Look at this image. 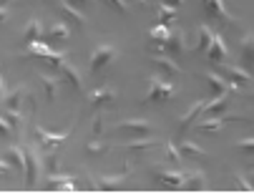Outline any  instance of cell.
<instances>
[{
    "instance_id": "1",
    "label": "cell",
    "mask_w": 254,
    "mask_h": 194,
    "mask_svg": "<svg viewBox=\"0 0 254 194\" xmlns=\"http://www.w3.org/2000/svg\"><path fill=\"white\" fill-rule=\"evenodd\" d=\"M176 96V86L161 76H151L149 79V94H146V103H166Z\"/></svg>"
},
{
    "instance_id": "2",
    "label": "cell",
    "mask_w": 254,
    "mask_h": 194,
    "mask_svg": "<svg viewBox=\"0 0 254 194\" xmlns=\"http://www.w3.org/2000/svg\"><path fill=\"white\" fill-rule=\"evenodd\" d=\"M116 56H119V48L114 43H98L91 56V73H98L101 68H106Z\"/></svg>"
},
{
    "instance_id": "3",
    "label": "cell",
    "mask_w": 254,
    "mask_h": 194,
    "mask_svg": "<svg viewBox=\"0 0 254 194\" xmlns=\"http://www.w3.org/2000/svg\"><path fill=\"white\" fill-rule=\"evenodd\" d=\"M201 3V8H204V13L209 15V18H214V20H219V23H234V15L227 10V5H224V0H199Z\"/></svg>"
},
{
    "instance_id": "4",
    "label": "cell",
    "mask_w": 254,
    "mask_h": 194,
    "mask_svg": "<svg viewBox=\"0 0 254 194\" xmlns=\"http://www.w3.org/2000/svg\"><path fill=\"white\" fill-rule=\"evenodd\" d=\"M43 167V159H41V151L35 149H25V184L28 187H35L38 182V172Z\"/></svg>"
},
{
    "instance_id": "5",
    "label": "cell",
    "mask_w": 254,
    "mask_h": 194,
    "mask_svg": "<svg viewBox=\"0 0 254 194\" xmlns=\"http://www.w3.org/2000/svg\"><path fill=\"white\" fill-rule=\"evenodd\" d=\"M154 177L166 189H184V179H187V174H181L179 169H156Z\"/></svg>"
},
{
    "instance_id": "6",
    "label": "cell",
    "mask_w": 254,
    "mask_h": 194,
    "mask_svg": "<svg viewBox=\"0 0 254 194\" xmlns=\"http://www.w3.org/2000/svg\"><path fill=\"white\" fill-rule=\"evenodd\" d=\"M206 103H209V101L199 98V101H194V103L189 106V111L179 119V136H184V134H187V129H189V126H194V121L199 119V113H201V111H206Z\"/></svg>"
},
{
    "instance_id": "7",
    "label": "cell",
    "mask_w": 254,
    "mask_h": 194,
    "mask_svg": "<svg viewBox=\"0 0 254 194\" xmlns=\"http://www.w3.org/2000/svg\"><path fill=\"white\" fill-rule=\"evenodd\" d=\"M68 134H70V129H65L63 134H51L43 126H35V136H38V146L41 149H56L58 144H63L68 139Z\"/></svg>"
},
{
    "instance_id": "8",
    "label": "cell",
    "mask_w": 254,
    "mask_h": 194,
    "mask_svg": "<svg viewBox=\"0 0 254 194\" xmlns=\"http://www.w3.org/2000/svg\"><path fill=\"white\" fill-rule=\"evenodd\" d=\"M121 129L124 131H128V134H133L136 139H146V136H151V121H146V119H126L124 124H121Z\"/></svg>"
},
{
    "instance_id": "9",
    "label": "cell",
    "mask_w": 254,
    "mask_h": 194,
    "mask_svg": "<svg viewBox=\"0 0 254 194\" xmlns=\"http://www.w3.org/2000/svg\"><path fill=\"white\" fill-rule=\"evenodd\" d=\"M206 56H209V61H211V63H224V61H227L229 48H227V41H224V38H222L219 33H214V41H211V46H209Z\"/></svg>"
},
{
    "instance_id": "10",
    "label": "cell",
    "mask_w": 254,
    "mask_h": 194,
    "mask_svg": "<svg viewBox=\"0 0 254 194\" xmlns=\"http://www.w3.org/2000/svg\"><path fill=\"white\" fill-rule=\"evenodd\" d=\"M204 79H206V84H209V89H211V94H214V96H222V94H227V91H239V86H237V84L224 81L219 73H211V71H209V73L204 76Z\"/></svg>"
},
{
    "instance_id": "11",
    "label": "cell",
    "mask_w": 254,
    "mask_h": 194,
    "mask_svg": "<svg viewBox=\"0 0 254 194\" xmlns=\"http://www.w3.org/2000/svg\"><path fill=\"white\" fill-rule=\"evenodd\" d=\"M68 38H70V30H68L65 20H56L53 25L46 28V41H51V43H65Z\"/></svg>"
},
{
    "instance_id": "12",
    "label": "cell",
    "mask_w": 254,
    "mask_h": 194,
    "mask_svg": "<svg viewBox=\"0 0 254 194\" xmlns=\"http://www.w3.org/2000/svg\"><path fill=\"white\" fill-rule=\"evenodd\" d=\"M43 23H41V18H30L28 20V25H25V30H23V43H35V41H43Z\"/></svg>"
},
{
    "instance_id": "13",
    "label": "cell",
    "mask_w": 254,
    "mask_h": 194,
    "mask_svg": "<svg viewBox=\"0 0 254 194\" xmlns=\"http://www.w3.org/2000/svg\"><path fill=\"white\" fill-rule=\"evenodd\" d=\"M114 101H116V91L108 89V86H98V89L91 94V106H96V108L111 106Z\"/></svg>"
},
{
    "instance_id": "14",
    "label": "cell",
    "mask_w": 254,
    "mask_h": 194,
    "mask_svg": "<svg viewBox=\"0 0 254 194\" xmlns=\"http://www.w3.org/2000/svg\"><path fill=\"white\" fill-rule=\"evenodd\" d=\"M126 174H128V169H126L124 174H114V177H98V179H91V187H93V189H103V192L119 189V187L124 184Z\"/></svg>"
},
{
    "instance_id": "15",
    "label": "cell",
    "mask_w": 254,
    "mask_h": 194,
    "mask_svg": "<svg viewBox=\"0 0 254 194\" xmlns=\"http://www.w3.org/2000/svg\"><path fill=\"white\" fill-rule=\"evenodd\" d=\"M53 3H56V8L68 18V20H76V23H81V25H86L88 20H86V15L81 13V8H76L73 3H68V0H53Z\"/></svg>"
},
{
    "instance_id": "16",
    "label": "cell",
    "mask_w": 254,
    "mask_h": 194,
    "mask_svg": "<svg viewBox=\"0 0 254 194\" xmlns=\"http://www.w3.org/2000/svg\"><path fill=\"white\" fill-rule=\"evenodd\" d=\"M61 73H63V81L70 86V89H76V91H81L83 89V79H81V73H78V68L73 66V63H63L61 66Z\"/></svg>"
},
{
    "instance_id": "17",
    "label": "cell",
    "mask_w": 254,
    "mask_h": 194,
    "mask_svg": "<svg viewBox=\"0 0 254 194\" xmlns=\"http://www.w3.org/2000/svg\"><path fill=\"white\" fill-rule=\"evenodd\" d=\"M224 71H227V76H229V81L237 84V86H252V81H254L252 73L244 71V68H239V66H227Z\"/></svg>"
},
{
    "instance_id": "18",
    "label": "cell",
    "mask_w": 254,
    "mask_h": 194,
    "mask_svg": "<svg viewBox=\"0 0 254 194\" xmlns=\"http://www.w3.org/2000/svg\"><path fill=\"white\" fill-rule=\"evenodd\" d=\"M229 111V96L222 94V96H214L209 103H206V116H224Z\"/></svg>"
},
{
    "instance_id": "19",
    "label": "cell",
    "mask_w": 254,
    "mask_h": 194,
    "mask_svg": "<svg viewBox=\"0 0 254 194\" xmlns=\"http://www.w3.org/2000/svg\"><path fill=\"white\" fill-rule=\"evenodd\" d=\"M151 61H154V63L159 66V71L166 73V76H176V73H181V68H179V66L169 58V53H164V51L156 53V56H151Z\"/></svg>"
},
{
    "instance_id": "20",
    "label": "cell",
    "mask_w": 254,
    "mask_h": 194,
    "mask_svg": "<svg viewBox=\"0 0 254 194\" xmlns=\"http://www.w3.org/2000/svg\"><path fill=\"white\" fill-rule=\"evenodd\" d=\"M161 51L169 53V56H181V53H184V35H181V33H171L169 41L161 43Z\"/></svg>"
},
{
    "instance_id": "21",
    "label": "cell",
    "mask_w": 254,
    "mask_h": 194,
    "mask_svg": "<svg viewBox=\"0 0 254 194\" xmlns=\"http://www.w3.org/2000/svg\"><path fill=\"white\" fill-rule=\"evenodd\" d=\"M237 119V116H234ZM227 121L229 119H222V116H209V119H204V121H199L196 126H199V131H206V134H214V131H222L224 126H227Z\"/></svg>"
},
{
    "instance_id": "22",
    "label": "cell",
    "mask_w": 254,
    "mask_h": 194,
    "mask_svg": "<svg viewBox=\"0 0 254 194\" xmlns=\"http://www.w3.org/2000/svg\"><path fill=\"white\" fill-rule=\"evenodd\" d=\"M184 189H191V192H196V189H206V177H204V172H199V169L187 172Z\"/></svg>"
},
{
    "instance_id": "23",
    "label": "cell",
    "mask_w": 254,
    "mask_h": 194,
    "mask_svg": "<svg viewBox=\"0 0 254 194\" xmlns=\"http://www.w3.org/2000/svg\"><path fill=\"white\" fill-rule=\"evenodd\" d=\"M5 159L13 164V169H18V172L23 169L25 172V151L20 146H8L5 149Z\"/></svg>"
},
{
    "instance_id": "24",
    "label": "cell",
    "mask_w": 254,
    "mask_h": 194,
    "mask_svg": "<svg viewBox=\"0 0 254 194\" xmlns=\"http://www.w3.org/2000/svg\"><path fill=\"white\" fill-rule=\"evenodd\" d=\"M25 96V86H18L13 91H3V108H18Z\"/></svg>"
},
{
    "instance_id": "25",
    "label": "cell",
    "mask_w": 254,
    "mask_h": 194,
    "mask_svg": "<svg viewBox=\"0 0 254 194\" xmlns=\"http://www.w3.org/2000/svg\"><path fill=\"white\" fill-rule=\"evenodd\" d=\"M242 63L254 66V35L252 33L242 38Z\"/></svg>"
},
{
    "instance_id": "26",
    "label": "cell",
    "mask_w": 254,
    "mask_h": 194,
    "mask_svg": "<svg viewBox=\"0 0 254 194\" xmlns=\"http://www.w3.org/2000/svg\"><path fill=\"white\" fill-rule=\"evenodd\" d=\"M179 149H181V157H187V159H204L206 157V151L199 144H194V141H184Z\"/></svg>"
},
{
    "instance_id": "27",
    "label": "cell",
    "mask_w": 254,
    "mask_h": 194,
    "mask_svg": "<svg viewBox=\"0 0 254 194\" xmlns=\"http://www.w3.org/2000/svg\"><path fill=\"white\" fill-rule=\"evenodd\" d=\"M156 10H159V23H164V25H171L179 18V8H174L169 3H161Z\"/></svg>"
},
{
    "instance_id": "28",
    "label": "cell",
    "mask_w": 254,
    "mask_h": 194,
    "mask_svg": "<svg viewBox=\"0 0 254 194\" xmlns=\"http://www.w3.org/2000/svg\"><path fill=\"white\" fill-rule=\"evenodd\" d=\"M211 41H214V33H211V28L206 25V23H199V51L201 53H206L209 51V46H211Z\"/></svg>"
},
{
    "instance_id": "29",
    "label": "cell",
    "mask_w": 254,
    "mask_h": 194,
    "mask_svg": "<svg viewBox=\"0 0 254 194\" xmlns=\"http://www.w3.org/2000/svg\"><path fill=\"white\" fill-rule=\"evenodd\" d=\"M38 81L43 84L48 101H53V98H56V91H58V79H53V76H46V73H38Z\"/></svg>"
},
{
    "instance_id": "30",
    "label": "cell",
    "mask_w": 254,
    "mask_h": 194,
    "mask_svg": "<svg viewBox=\"0 0 254 194\" xmlns=\"http://www.w3.org/2000/svg\"><path fill=\"white\" fill-rule=\"evenodd\" d=\"M149 35H151V41H156V43H166V41H169V35H171V30H169V25L156 23V25L149 30Z\"/></svg>"
},
{
    "instance_id": "31",
    "label": "cell",
    "mask_w": 254,
    "mask_h": 194,
    "mask_svg": "<svg viewBox=\"0 0 254 194\" xmlns=\"http://www.w3.org/2000/svg\"><path fill=\"white\" fill-rule=\"evenodd\" d=\"M51 51H53V48H51V46H46L43 41H35V43H30V46H28V51H25V53H28V56H41V58H48V56H51Z\"/></svg>"
},
{
    "instance_id": "32",
    "label": "cell",
    "mask_w": 254,
    "mask_h": 194,
    "mask_svg": "<svg viewBox=\"0 0 254 194\" xmlns=\"http://www.w3.org/2000/svg\"><path fill=\"white\" fill-rule=\"evenodd\" d=\"M131 151H146V149H151V146H159V141L156 139H151V136H146V139H133L131 144H126Z\"/></svg>"
},
{
    "instance_id": "33",
    "label": "cell",
    "mask_w": 254,
    "mask_h": 194,
    "mask_svg": "<svg viewBox=\"0 0 254 194\" xmlns=\"http://www.w3.org/2000/svg\"><path fill=\"white\" fill-rule=\"evenodd\" d=\"M164 149H166V162H171V164H179L181 159H184V157H181V149H179L176 144H171V141H169Z\"/></svg>"
},
{
    "instance_id": "34",
    "label": "cell",
    "mask_w": 254,
    "mask_h": 194,
    "mask_svg": "<svg viewBox=\"0 0 254 194\" xmlns=\"http://www.w3.org/2000/svg\"><path fill=\"white\" fill-rule=\"evenodd\" d=\"M234 182H237V189H242V192H254L249 177H244V174H234Z\"/></svg>"
},
{
    "instance_id": "35",
    "label": "cell",
    "mask_w": 254,
    "mask_h": 194,
    "mask_svg": "<svg viewBox=\"0 0 254 194\" xmlns=\"http://www.w3.org/2000/svg\"><path fill=\"white\" fill-rule=\"evenodd\" d=\"M103 3L111 8V10H116V13H128V5H126V0H103Z\"/></svg>"
},
{
    "instance_id": "36",
    "label": "cell",
    "mask_w": 254,
    "mask_h": 194,
    "mask_svg": "<svg viewBox=\"0 0 254 194\" xmlns=\"http://www.w3.org/2000/svg\"><path fill=\"white\" fill-rule=\"evenodd\" d=\"M239 151L254 154V139H242V141H239Z\"/></svg>"
},
{
    "instance_id": "37",
    "label": "cell",
    "mask_w": 254,
    "mask_h": 194,
    "mask_svg": "<svg viewBox=\"0 0 254 194\" xmlns=\"http://www.w3.org/2000/svg\"><path fill=\"white\" fill-rule=\"evenodd\" d=\"M86 149H88V154H103L106 151V146L101 141H91V144H86Z\"/></svg>"
},
{
    "instance_id": "38",
    "label": "cell",
    "mask_w": 254,
    "mask_h": 194,
    "mask_svg": "<svg viewBox=\"0 0 254 194\" xmlns=\"http://www.w3.org/2000/svg\"><path fill=\"white\" fill-rule=\"evenodd\" d=\"M91 129H93V134H101V129H103L101 126V119H93V126Z\"/></svg>"
},
{
    "instance_id": "39",
    "label": "cell",
    "mask_w": 254,
    "mask_h": 194,
    "mask_svg": "<svg viewBox=\"0 0 254 194\" xmlns=\"http://www.w3.org/2000/svg\"><path fill=\"white\" fill-rule=\"evenodd\" d=\"M164 3H169V5H174V8H179V5H184V0H164Z\"/></svg>"
},
{
    "instance_id": "40",
    "label": "cell",
    "mask_w": 254,
    "mask_h": 194,
    "mask_svg": "<svg viewBox=\"0 0 254 194\" xmlns=\"http://www.w3.org/2000/svg\"><path fill=\"white\" fill-rule=\"evenodd\" d=\"M70 3L78 5V8H83V5H88V3H91V0H70Z\"/></svg>"
},
{
    "instance_id": "41",
    "label": "cell",
    "mask_w": 254,
    "mask_h": 194,
    "mask_svg": "<svg viewBox=\"0 0 254 194\" xmlns=\"http://www.w3.org/2000/svg\"><path fill=\"white\" fill-rule=\"evenodd\" d=\"M0 18H3V23L10 18V13H8V8H5V5H3V13H0Z\"/></svg>"
},
{
    "instance_id": "42",
    "label": "cell",
    "mask_w": 254,
    "mask_h": 194,
    "mask_svg": "<svg viewBox=\"0 0 254 194\" xmlns=\"http://www.w3.org/2000/svg\"><path fill=\"white\" fill-rule=\"evenodd\" d=\"M247 177H249V182H252V187H254V169H252V172H249Z\"/></svg>"
}]
</instances>
